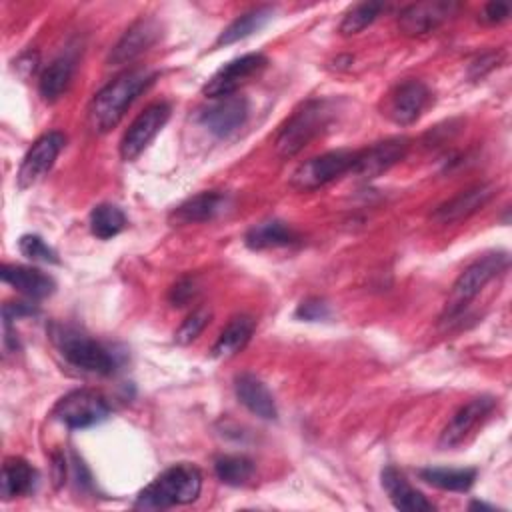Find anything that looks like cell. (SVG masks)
<instances>
[{
    "instance_id": "26",
    "label": "cell",
    "mask_w": 512,
    "mask_h": 512,
    "mask_svg": "<svg viewBox=\"0 0 512 512\" xmlns=\"http://www.w3.org/2000/svg\"><path fill=\"white\" fill-rule=\"evenodd\" d=\"M72 74H74V60H70L68 56L56 58L52 64L46 66V70L42 72V76L38 80L40 96L46 102L58 100L62 96V92L68 88Z\"/></svg>"
},
{
    "instance_id": "28",
    "label": "cell",
    "mask_w": 512,
    "mask_h": 512,
    "mask_svg": "<svg viewBox=\"0 0 512 512\" xmlns=\"http://www.w3.org/2000/svg\"><path fill=\"white\" fill-rule=\"evenodd\" d=\"M88 224H90V232L96 238L108 240V238H114L116 234H120L124 230L126 216L114 204H98V206L92 208Z\"/></svg>"
},
{
    "instance_id": "8",
    "label": "cell",
    "mask_w": 512,
    "mask_h": 512,
    "mask_svg": "<svg viewBox=\"0 0 512 512\" xmlns=\"http://www.w3.org/2000/svg\"><path fill=\"white\" fill-rule=\"evenodd\" d=\"M170 118V104L168 102H154L146 106L134 122L128 126L120 140V156L122 160L130 162L138 158L144 148L152 142V138L164 128Z\"/></svg>"
},
{
    "instance_id": "9",
    "label": "cell",
    "mask_w": 512,
    "mask_h": 512,
    "mask_svg": "<svg viewBox=\"0 0 512 512\" xmlns=\"http://www.w3.org/2000/svg\"><path fill=\"white\" fill-rule=\"evenodd\" d=\"M266 64H268V58L258 52L234 58L212 74V78L204 84V94L210 98L232 96L242 84H246L252 76L264 70Z\"/></svg>"
},
{
    "instance_id": "10",
    "label": "cell",
    "mask_w": 512,
    "mask_h": 512,
    "mask_svg": "<svg viewBox=\"0 0 512 512\" xmlns=\"http://www.w3.org/2000/svg\"><path fill=\"white\" fill-rule=\"evenodd\" d=\"M64 144H66V138L58 130H52V132H46L44 136H40L32 144V148L26 152V156L18 168V174H16L18 188L24 190V188L34 186L52 168V164L58 158Z\"/></svg>"
},
{
    "instance_id": "2",
    "label": "cell",
    "mask_w": 512,
    "mask_h": 512,
    "mask_svg": "<svg viewBox=\"0 0 512 512\" xmlns=\"http://www.w3.org/2000/svg\"><path fill=\"white\" fill-rule=\"evenodd\" d=\"M202 490V474L194 464L180 462L160 472L136 496V508L158 510L180 504H190Z\"/></svg>"
},
{
    "instance_id": "31",
    "label": "cell",
    "mask_w": 512,
    "mask_h": 512,
    "mask_svg": "<svg viewBox=\"0 0 512 512\" xmlns=\"http://www.w3.org/2000/svg\"><path fill=\"white\" fill-rule=\"evenodd\" d=\"M18 248L22 256L34 262H46V264H56L58 256L56 252L38 236V234H24L18 242Z\"/></svg>"
},
{
    "instance_id": "23",
    "label": "cell",
    "mask_w": 512,
    "mask_h": 512,
    "mask_svg": "<svg viewBox=\"0 0 512 512\" xmlns=\"http://www.w3.org/2000/svg\"><path fill=\"white\" fill-rule=\"evenodd\" d=\"M38 482V472L22 458H8L2 466V480H0V492L4 500L24 496L34 490Z\"/></svg>"
},
{
    "instance_id": "34",
    "label": "cell",
    "mask_w": 512,
    "mask_h": 512,
    "mask_svg": "<svg viewBox=\"0 0 512 512\" xmlns=\"http://www.w3.org/2000/svg\"><path fill=\"white\" fill-rule=\"evenodd\" d=\"M296 316L300 320H308V322H316V320H324L330 316V308L326 304V300L322 298H306L298 304L296 308Z\"/></svg>"
},
{
    "instance_id": "30",
    "label": "cell",
    "mask_w": 512,
    "mask_h": 512,
    "mask_svg": "<svg viewBox=\"0 0 512 512\" xmlns=\"http://www.w3.org/2000/svg\"><path fill=\"white\" fill-rule=\"evenodd\" d=\"M382 10H384V4H382V2H360V4L352 6V8L344 14V18H342V22H340V26H338V32H340L342 36L358 34V32H362L368 24H372V22L378 18V14H380Z\"/></svg>"
},
{
    "instance_id": "35",
    "label": "cell",
    "mask_w": 512,
    "mask_h": 512,
    "mask_svg": "<svg viewBox=\"0 0 512 512\" xmlns=\"http://www.w3.org/2000/svg\"><path fill=\"white\" fill-rule=\"evenodd\" d=\"M508 14H510L508 4H504V2H490V4L484 6L480 20L488 22V24H498V22L506 20Z\"/></svg>"
},
{
    "instance_id": "15",
    "label": "cell",
    "mask_w": 512,
    "mask_h": 512,
    "mask_svg": "<svg viewBox=\"0 0 512 512\" xmlns=\"http://www.w3.org/2000/svg\"><path fill=\"white\" fill-rule=\"evenodd\" d=\"M494 406H496V400L492 396L472 398L444 426V430L438 438V446L442 450H448V448H454V446L462 444L464 438L478 426V422H482L492 412Z\"/></svg>"
},
{
    "instance_id": "27",
    "label": "cell",
    "mask_w": 512,
    "mask_h": 512,
    "mask_svg": "<svg viewBox=\"0 0 512 512\" xmlns=\"http://www.w3.org/2000/svg\"><path fill=\"white\" fill-rule=\"evenodd\" d=\"M418 476L428 482L430 486H436L440 490H450V492H466L476 480V470L474 468H422L418 470Z\"/></svg>"
},
{
    "instance_id": "5",
    "label": "cell",
    "mask_w": 512,
    "mask_h": 512,
    "mask_svg": "<svg viewBox=\"0 0 512 512\" xmlns=\"http://www.w3.org/2000/svg\"><path fill=\"white\" fill-rule=\"evenodd\" d=\"M508 268L506 252H492L474 260L454 282L446 302V316H456L490 280Z\"/></svg>"
},
{
    "instance_id": "20",
    "label": "cell",
    "mask_w": 512,
    "mask_h": 512,
    "mask_svg": "<svg viewBox=\"0 0 512 512\" xmlns=\"http://www.w3.org/2000/svg\"><path fill=\"white\" fill-rule=\"evenodd\" d=\"M236 398L258 418L262 420H276L278 410L274 396L266 388V384L256 378L254 374H240L234 380Z\"/></svg>"
},
{
    "instance_id": "29",
    "label": "cell",
    "mask_w": 512,
    "mask_h": 512,
    "mask_svg": "<svg viewBox=\"0 0 512 512\" xmlns=\"http://www.w3.org/2000/svg\"><path fill=\"white\" fill-rule=\"evenodd\" d=\"M214 472L218 480L228 486H244L254 476V462L246 456L226 454L214 460Z\"/></svg>"
},
{
    "instance_id": "16",
    "label": "cell",
    "mask_w": 512,
    "mask_h": 512,
    "mask_svg": "<svg viewBox=\"0 0 512 512\" xmlns=\"http://www.w3.org/2000/svg\"><path fill=\"white\" fill-rule=\"evenodd\" d=\"M160 34H162L160 24L154 18L136 20L110 50L108 64L122 66L126 62H132L136 56H140L144 50H148L160 38Z\"/></svg>"
},
{
    "instance_id": "21",
    "label": "cell",
    "mask_w": 512,
    "mask_h": 512,
    "mask_svg": "<svg viewBox=\"0 0 512 512\" xmlns=\"http://www.w3.org/2000/svg\"><path fill=\"white\" fill-rule=\"evenodd\" d=\"M382 486L398 510L406 512H430L434 510V504L426 500L422 492H418L414 486L408 484L402 472H398L394 466H386L382 470Z\"/></svg>"
},
{
    "instance_id": "7",
    "label": "cell",
    "mask_w": 512,
    "mask_h": 512,
    "mask_svg": "<svg viewBox=\"0 0 512 512\" xmlns=\"http://www.w3.org/2000/svg\"><path fill=\"white\" fill-rule=\"evenodd\" d=\"M110 414V406L102 394L94 390H74L62 396L52 416L72 430H82L104 422Z\"/></svg>"
},
{
    "instance_id": "14",
    "label": "cell",
    "mask_w": 512,
    "mask_h": 512,
    "mask_svg": "<svg viewBox=\"0 0 512 512\" xmlns=\"http://www.w3.org/2000/svg\"><path fill=\"white\" fill-rule=\"evenodd\" d=\"M248 112V100L244 96L232 94L216 98V102L200 114V124L208 128V132H212L214 136L226 138L246 122Z\"/></svg>"
},
{
    "instance_id": "32",
    "label": "cell",
    "mask_w": 512,
    "mask_h": 512,
    "mask_svg": "<svg viewBox=\"0 0 512 512\" xmlns=\"http://www.w3.org/2000/svg\"><path fill=\"white\" fill-rule=\"evenodd\" d=\"M210 318H212V312H210L208 308H196V310L182 322V326L176 330L174 340H176L178 344H190L192 340H196V338L202 334V330L206 328V324L210 322Z\"/></svg>"
},
{
    "instance_id": "13",
    "label": "cell",
    "mask_w": 512,
    "mask_h": 512,
    "mask_svg": "<svg viewBox=\"0 0 512 512\" xmlns=\"http://www.w3.org/2000/svg\"><path fill=\"white\" fill-rule=\"evenodd\" d=\"M430 102V90L420 80H406L398 84L386 104V114L392 122L400 126H408L420 118L424 108Z\"/></svg>"
},
{
    "instance_id": "12",
    "label": "cell",
    "mask_w": 512,
    "mask_h": 512,
    "mask_svg": "<svg viewBox=\"0 0 512 512\" xmlns=\"http://www.w3.org/2000/svg\"><path fill=\"white\" fill-rule=\"evenodd\" d=\"M408 146H410V140L404 136H398V138H388V140L376 142L370 148L356 150L352 174L366 178V180L376 178L382 172H386L388 168H392L398 160H402Z\"/></svg>"
},
{
    "instance_id": "19",
    "label": "cell",
    "mask_w": 512,
    "mask_h": 512,
    "mask_svg": "<svg viewBox=\"0 0 512 512\" xmlns=\"http://www.w3.org/2000/svg\"><path fill=\"white\" fill-rule=\"evenodd\" d=\"M0 276L6 284L16 288L20 294L32 298V300H42L54 294L56 282L52 276L44 274L38 268L30 266H16V264H4L0 270Z\"/></svg>"
},
{
    "instance_id": "1",
    "label": "cell",
    "mask_w": 512,
    "mask_h": 512,
    "mask_svg": "<svg viewBox=\"0 0 512 512\" xmlns=\"http://www.w3.org/2000/svg\"><path fill=\"white\" fill-rule=\"evenodd\" d=\"M156 80V72L148 68H134L112 82H108L102 90L94 94L88 106V122L94 132H108L114 128L130 104Z\"/></svg>"
},
{
    "instance_id": "17",
    "label": "cell",
    "mask_w": 512,
    "mask_h": 512,
    "mask_svg": "<svg viewBox=\"0 0 512 512\" xmlns=\"http://www.w3.org/2000/svg\"><path fill=\"white\" fill-rule=\"evenodd\" d=\"M230 208V196L224 192H200L182 204H178L170 212V222L172 224H196V222H208L214 220L216 216L224 214Z\"/></svg>"
},
{
    "instance_id": "22",
    "label": "cell",
    "mask_w": 512,
    "mask_h": 512,
    "mask_svg": "<svg viewBox=\"0 0 512 512\" xmlns=\"http://www.w3.org/2000/svg\"><path fill=\"white\" fill-rule=\"evenodd\" d=\"M300 240V236L282 220H264L254 224L246 236L244 242L250 250H266V248H282L292 246Z\"/></svg>"
},
{
    "instance_id": "11",
    "label": "cell",
    "mask_w": 512,
    "mask_h": 512,
    "mask_svg": "<svg viewBox=\"0 0 512 512\" xmlns=\"http://www.w3.org/2000/svg\"><path fill=\"white\" fill-rule=\"evenodd\" d=\"M460 4L452 0H426L406 6L398 16V28L406 36H422L438 28L458 12Z\"/></svg>"
},
{
    "instance_id": "4",
    "label": "cell",
    "mask_w": 512,
    "mask_h": 512,
    "mask_svg": "<svg viewBox=\"0 0 512 512\" xmlns=\"http://www.w3.org/2000/svg\"><path fill=\"white\" fill-rule=\"evenodd\" d=\"M332 108L328 100H308L298 108L276 136V152L282 158L298 154L312 138H316L330 122Z\"/></svg>"
},
{
    "instance_id": "24",
    "label": "cell",
    "mask_w": 512,
    "mask_h": 512,
    "mask_svg": "<svg viewBox=\"0 0 512 512\" xmlns=\"http://www.w3.org/2000/svg\"><path fill=\"white\" fill-rule=\"evenodd\" d=\"M252 332H254V320L250 316L242 314V316L232 318L228 322V326L220 332L218 340L214 342V346L210 350L212 356L214 358H230V356L238 354L252 338Z\"/></svg>"
},
{
    "instance_id": "33",
    "label": "cell",
    "mask_w": 512,
    "mask_h": 512,
    "mask_svg": "<svg viewBox=\"0 0 512 512\" xmlns=\"http://www.w3.org/2000/svg\"><path fill=\"white\" fill-rule=\"evenodd\" d=\"M196 294H198V282H196V278L184 276V278H180V280L170 288L168 300H170L172 306L182 308V306H186L188 302H192V300L196 298Z\"/></svg>"
},
{
    "instance_id": "6",
    "label": "cell",
    "mask_w": 512,
    "mask_h": 512,
    "mask_svg": "<svg viewBox=\"0 0 512 512\" xmlns=\"http://www.w3.org/2000/svg\"><path fill=\"white\" fill-rule=\"evenodd\" d=\"M356 160V150H332L314 158L304 160L290 178V184L296 190H316L332 180L340 178L346 172H352Z\"/></svg>"
},
{
    "instance_id": "3",
    "label": "cell",
    "mask_w": 512,
    "mask_h": 512,
    "mask_svg": "<svg viewBox=\"0 0 512 512\" xmlns=\"http://www.w3.org/2000/svg\"><path fill=\"white\" fill-rule=\"evenodd\" d=\"M50 334L64 360L72 366L94 374H112L116 370L114 354L88 334L72 326H52Z\"/></svg>"
},
{
    "instance_id": "36",
    "label": "cell",
    "mask_w": 512,
    "mask_h": 512,
    "mask_svg": "<svg viewBox=\"0 0 512 512\" xmlns=\"http://www.w3.org/2000/svg\"><path fill=\"white\" fill-rule=\"evenodd\" d=\"M494 64H498V54H486V56H480L476 62H472L470 66V72L472 76H482L486 70L494 68Z\"/></svg>"
},
{
    "instance_id": "25",
    "label": "cell",
    "mask_w": 512,
    "mask_h": 512,
    "mask_svg": "<svg viewBox=\"0 0 512 512\" xmlns=\"http://www.w3.org/2000/svg\"><path fill=\"white\" fill-rule=\"evenodd\" d=\"M274 16V8L272 6H256L248 12H244L242 16H238L232 24H228L218 40H216V46H228V44H234L238 40H244L248 38L250 34L258 32L260 28H264L268 24V20Z\"/></svg>"
},
{
    "instance_id": "18",
    "label": "cell",
    "mask_w": 512,
    "mask_h": 512,
    "mask_svg": "<svg viewBox=\"0 0 512 512\" xmlns=\"http://www.w3.org/2000/svg\"><path fill=\"white\" fill-rule=\"evenodd\" d=\"M492 196H494V186L492 184H476L472 188L462 190L460 194H456L448 202L440 204L436 208V212L432 214V218L438 224L458 222L462 218H468L476 210H480Z\"/></svg>"
}]
</instances>
